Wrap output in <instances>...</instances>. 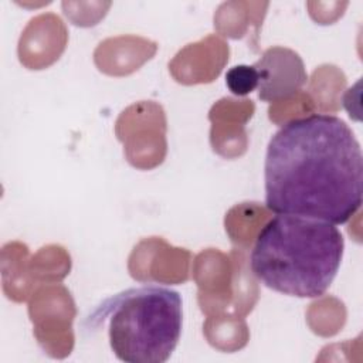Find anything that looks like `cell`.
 <instances>
[{"label": "cell", "instance_id": "6da1fadb", "mask_svg": "<svg viewBox=\"0 0 363 363\" xmlns=\"http://www.w3.org/2000/svg\"><path fill=\"white\" fill-rule=\"evenodd\" d=\"M264 177L271 211L343 224L362 206V147L335 115L295 118L271 138Z\"/></svg>", "mask_w": 363, "mask_h": 363}, {"label": "cell", "instance_id": "7a4b0ae2", "mask_svg": "<svg viewBox=\"0 0 363 363\" xmlns=\"http://www.w3.org/2000/svg\"><path fill=\"white\" fill-rule=\"evenodd\" d=\"M343 235L332 223L278 214L255 237L250 264L268 288L298 298L322 296L343 257Z\"/></svg>", "mask_w": 363, "mask_h": 363}, {"label": "cell", "instance_id": "3957f363", "mask_svg": "<svg viewBox=\"0 0 363 363\" xmlns=\"http://www.w3.org/2000/svg\"><path fill=\"white\" fill-rule=\"evenodd\" d=\"M104 322L119 360L163 363L180 339L182 298L163 286L130 288L104 301L86 319L89 330Z\"/></svg>", "mask_w": 363, "mask_h": 363}, {"label": "cell", "instance_id": "277c9868", "mask_svg": "<svg viewBox=\"0 0 363 363\" xmlns=\"http://www.w3.org/2000/svg\"><path fill=\"white\" fill-rule=\"evenodd\" d=\"M258 74V98L265 102H279L306 82L308 75L302 58L285 47H271L254 64Z\"/></svg>", "mask_w": 363, "mask_h": 363}, {"label": "cell", "instance_id": "5b68a950", "mask_svg": "<svg viewBox=\"0 0 363 363\" xmlns=\"http://www.w3.org/2000/svg\"><path fill=\"white\" fill-rule=\"evenodd\" d=\"M225 85L238 96L252 92L258 85V74L254 65H234L225 74Z\"/></svg>", "mask_w": 363, "mask_h": 363}]
</instances>
